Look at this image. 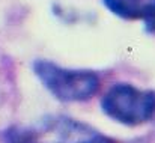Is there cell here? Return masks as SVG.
<instances>
[{"label": "cell", "mask_w": 155, "mask_h": 143, "mask_svg": "<svg viewBox=\"0 0 155 143\" xmlns=\"http://www.w3.org/2000/svg\"><path fill=\"white\" fill-rule=\"evenodd\" d=\"M33 72L45 89L63 102L87 101L101 88V80L94 71L63 68L50 60H35Z\"/></svg>", "instance_id": "obj_1"}, {"label": "cell", "mask_w": 155, "mask_h": 143, "mask_svg": "<svg viewBox=\"0 0 155 143\" xmlns=\"http://www.w3.org/2000/svg\"><path fill=\"white\" fill-rule=\"evenodd\" d=\"M101 108L114 122L137 127L155 116V92L128 83H117L104 94Z\"/></svg>", "instance_id": "obj_2"}, {"label": "cell", "mask_w": 155, "mask_h": 143, "mask_svg": "<svg viewBox=\"0 0 155 143\" xmlns=\"http://www.w3.org/2000/svg\"><path fill=\"white\" fill-rule=\"evenodd\" d=\"M105 8L124 20H143L154 0H103Z\"/></svg>", "instance_id": "obj_3"}, {"label": "cell", "mask_w": 155, "mask_h": 143, "mask_svg": "<svg viewBox=\"0 0 155 143\" xmlns=\"http://www.w3.org/2000/svg\"><path fill=\"white\" fill-rule=\"evenodd\" d=\"M5 143H54L42 140L36 131L27 127H11L3 133Z\"/></svg>", "instance_id": "obj_4"}, {"label": "cell", "mask_w": 155, "mask_h": 143, "mask_svg": "<svg viewBox=\"0 0 155 143\" xmlns=\"http://www.w3.org/2000/svg\"><path fill=\"white\" fill-rule=\"evenodd\" d=\"M74 143H117L116 140L103 136V134H98V133H83L81 134V139L75 140Z\"/></svg>", "instance_id": "obj_5"}, {"label": "cell", "mask_w": 155, "mask_h": 143, "mask_svg": "<svg viewBox=\"0 0 155 143\" xmlns=\"http://www.w3.org/2000/svg\"><path fill=\"white\" fill-rule=\"evenodd\" d=\"M143 21H145L146 32L151 33V35H155V0H154V3H152V6H151V9H149V12L143 18Z\"/></svg>", "instance_id": "obj_6"}]
</instances>
